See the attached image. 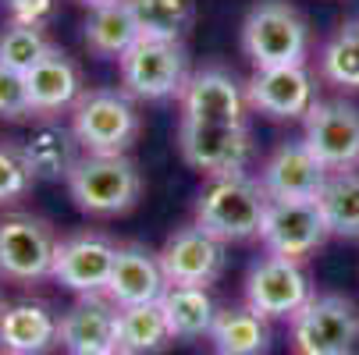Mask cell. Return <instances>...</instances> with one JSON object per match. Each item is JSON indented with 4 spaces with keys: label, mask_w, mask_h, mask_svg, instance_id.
Returning <instances> with one entry per match:
<instances>
[{
    "label": "cell",
    "mask_w": 359,
    "mask_h": 355,
    "mask_svg": "<svg viewBox=\"0 0 359 355\" xmlns=\"http://www.w3.org/2000/svg\"><path fill=\"white\" fill-rule=\"evenodd\" d=\"M271 195L264 192L260 178L242 174H221L210 178L207 188L196 199V224L217 235L221 242H249L260 238L264 214Z\"/></svg>",
    "instance_id": "cell-1"
},
{
    "label": "cell",
    "mask_w": 359,
    "mask_h": 355,
    "mask_svg": "<svg viewBox=\"0 0 359 355\" xmlns=\"http://www.w3.org/2000/svg\"><path fill=\"white\" fill-rule=\"evenodd\" d=\"M68 195L89 217H118L139 202L142 174L125 153H82L68 174Z\"/></svg>",
    "instance_id": "cell-2"
},
{
    "label": "cell",
    "mask_w": 359,
    "mask_h": 355,
    "mask_svg": "<svg viewBox=\"0 0 359 355\" xmlns=\"http://www.w3.org/2000/svg\"><path fill=\"white\" fill-rule=\"evenodd\" d=\"M242 50L256 68L302 64L310 54V25L288 0H260L242 22Z\"/></svg>",
    "instance_id": "cell-3"
},
{
    "label": "cell",
    "mask_w": 359,
    "mask_h": 355,
    "mask_svg": "<svg viewBox=\"0 0 359 355\" xmlns=\"http://www.w3.org/2000/svg\"><path fill=\"white\" fill-rule=\"evenodd\" d=\"M72 132L82 153H128L139 135V111L125 89H86L72 107Z\"/></svg>",
    "instance_id": "cell-4"
},
{
    "label": "cell",
    "mask_w": 359,
    "mask_h": 355,
    "mask_svg": "<svg viewBox=\"0 0 359 355\" xmlns=\"http://www.w3.org/2000/svg\"><path fill=\"white\" fill-rule=\"evenodd\" d=\"M57 235L50 221L25 214V210H8L0 214V281L8 284H39L54 270V252H57Z\"/></svg>",
    "instance_id": "cell-5"
},
{
    "label": "cell",
    "mask_w": 359,
    "mask_h": 355,
    "mask_svg": "<svg viewBox=\"0 0 359 355\" xmlns=\"http://www.w3.org/2000/svg\"><path fill=\"white\" fill-rule=\"evenodd\" d=\"M121 89L132 99H168L178 96L189 78V54L182 39H153L139 36L118 57Z\"/></svg>",
    "instance_id": "cell-6"
},
{
    "label": "cell",
    "mask_w": 359,
    "mask_h": 355,
    "mask_svg": "<svg viewBox=\"0 0 359 355\" xmlns=\"http://www.w3.org/2000/svg\"><path fill=\"white\" fill-rule=\"evenodd\" d=\"M359 337V306L345 295H313L292 316L295 355H348Z\"/></svg>",
    "instance_id": "cell-7"
},
{
    "label": "cell",
    "mask_w": 359,
    "mask_h": 355,
    "mask_svg": "<svg viewBox=\"0 0 359 355\" xmlns=\"http://www.w3.org/2000/svg\"><path fill=\"white\" fill-rule=\"evenodd\" d=\"M310 298L313 284L310 274L302 270V260L267 252L245 274V306H252L267 320H292Z\"/></svg>",
    "instance_id": "cell-8"
},
{
    "label": "cell",
    "mask_w": 359,
    "mask_h": 355,
    "mask_svg": "<svg viewBox=\"0 0 359 355\" xmlns=\"http://www.w3.org/2000/svg\"><path fill=\"white\" fill-rule=\"evenodd\" d=\"M178 149L182 160L207 178L242 174L252 160V135L245 125H203L182 118Z\"/></svg>",
    "instance_id": "cell-9"
},
{
    "label": "cell",
    "mask_w": 359,
    "mask_h": 355,
    "mask_svg": "<svg viewBox=\"0 0 359 355\" xmlns=\"http://www.w3.org/2000/svg\"><path fill=\"white\" fill-rule=\"evenodd\" d=\"M327 238H331V228L320 214L317 199H271L267 202L260 242L267 245V252H274V256L306 260V256H313Z\"/></svg>",
    "instance_id": "cell-10"
},
{
    "label": "cell",
    "mask_w": 359,
    "mask_h": 355,
    "mask_svg": "<svg viewBox=\"0 0 359 355\" xmlns=\"http://www.w3.org/2000/svg\"><path fill=\"white\" fill-rule=\"evenodd\" d=\"M168 284H189V288H210L228 263V242L199 228L196 221L178 228L164 249L157 252Z\"/></svg>",
    "instance_id": "cell-11"
},
{
    "label": "cell",
    "mask_w": 359,
    "mask_h": 355,
    "mask_svg": "<svg viewBox=\"0 0 359 355\" xmlns=\"http://www.w3.org/2000/svg\"><path fill=\"white\" fill-rule=\"evenodd\" d=\"M114 260H118V242H111L100 231H79L57 242L50 281H57L75 295H100L107 291Z\"/></svg>",
    "instance_id": "cell-12"
},
{
    "label": "cell",
    "mask_w": 359,
    "mask_h": 355,
    "mask_svg": "<svg viewBox=\"0 0 359 355\" xmlns=\"http://www.w3.org/2000/svg\"><path fill=\"white\" fill-rule=\"evenodd\" d=\"M302 142L317 153L327 171H355L359 167V111L345 99H317L313 111L302 118Z\"/></svg>",
    "instance_id": "cell-13"
},
{
    "label": "cell",
    "mask_w": 359,
    "mask_h": 355,
    "mask_svg": "<svg viewBox=\"0 0 359 355\" xmlns=\"http://www.w3.org/2000/svg\"><path fill=\"white\" fill-rule=\"evenodd\" d=\"M245 99L252 111H260L278 121L306 118L317 104V82L306 71V64H278V68H256L245 82Z\"/></svg>",
    "instance_id": "cell-14"
},
{
    "label": "cell",
    "mask_w": 359,
    "mask_h": 355,
    "mask_svg": "<svg viewBox=\"0 0 359 355\" xmlns=\"http://www.w3.org/2000/svg\"><path fill=\"white\" fill-rule=\"evenodd\" d=\"M182 118L203 125H245V85L224 68H199L185 78L182 92Z\"/></svg>",
    "instance_id": "cell-15"
},
{
    "label": "cell",
    "mask_w": 359,
    "mask_h": 355,
    "mask_svg": "<svg viewBox=\"0 0 359 355\" xmlns=\"http://www.w3.org/2000/svg\"><path fill=\"white\" fill-rule=\"evenodd\" d=\"M61 344V316L39 298L4 302L0 309V355H50Z\"/></svg>",
    "instance_id": "cell-16"
},
{
    "label": "cell",
    "mask_w": 359,
    "mask_h": 355,
    "mask_svg": "<svg viewBox=\"0 0 359 355\" xmlns=\"http://www.w3.org/2000/svg\"><path fill=\"white\" fill-rule=\"evenodd\" d=\"M61 348L68 355H104L118 348V306L100 295H79L61 313Z\"/></svg>",
    "instance_id": "cell-17"
},
{
    "label": "cell",
    "mask_w": 359,
    "mask_h": 355,
    "mask_svg": "<svg viewBox=\"0 0 359 355\" xmlns=\"http://www.w3.org/2000/svg\"><path fill=\"white\" fill-rule=\"evenodd\" d=\"M327 174L331 171L317 160V153L299 139V142H281L267 157L260 185L271 199H317Z\"/></svg>",
    "instance_id": "cell-18"
},
{
    "label": "cell",
    "mask_w": 359,
    "mask_h": 355,
    "mask_svg": "<svg viewBox=\"0 0 359 355\" xmlns=\"http://www.w3.org/2000/svg\"><path fill=\"white\" fill-rule=\"evenodd\" d=\"M168 291V277L161 267V256L142 242L118 245V260L107 281V298L114 306H142V302H161Z\"/></svg>",
    "instance_id": "cell-19"
},
{
    "label": "cell",
    "mask_w": 359,
    "mask_h": 355,
    "mask_svg": "<svg viewBox=\"0 0 359 355\" xmlns=\"http://www.w3.org/2000/svg\"><path fill=\"white\" fill-rule=\"evenodd\" d=\"M29 82V99L36 118H57L61 111H72L79 104L82 89V71L65 50L50 46L46 54L25 71Z\"/></svg>",
    "instance_id": "cell-20"
},
{
    "label": "cell",
    "mask_w": 359,
    "mask_h": 355,
    "mask_svg": "<svg viewBox=\"0 0 359 355\" xmlns=\"http://www.w3.org/2000/svg\"><path fill=\"white\" fill-rule=\"evenodd\" d=\"M25 160L36 174V181H68L72 167L82 157V146L72 132V125H61L54 118H43L39 125H32V132L22 139Z\"/></svg>",
    "instance_id": "cell-21"
},
{
    "label": "cell",
    "mask_w": 359,
    "mask_h": 355,
    "mask_svg": "<svg viewBox=\"0 0 359 355\" xmlns=\"http://www.w3.org/2000/svg\"><path fill=\"white\" fill-rule=\"evenodd\" d=\"M210 341L217 355H267L271 348V320L252 306H224L210 327Z\"/></svg>",
    "instance_id": "cell-22"
},
{
    "label": "cell",
    "mask_w": 359,
    "mask_h": 355,
    "mask_svg": "<svg viewBox=\"0 0 359 355\" xmlns=\"http://www.w3.org/2000/svg\"><path fill=\"white\" fill-rule=\"evenodd\" d=\"M175 341L161 302L118 306V348L128 355H161Z\"/></svg>",
    "instance_id": "cell-23"
},
{
    "label": "cell",
    "mask_w": 359,
    "mask_h": 355,
    "mask_svg": "<svg viewBox=\"0 0 359 355\" xmlns=\"http://www.w3.org/2000/svg\"><path fill=\"white\" fill-rule=\"evenodd\" d=\"M164 316L171 323L175 341H196L207 334L217 320V302L210 295V288H189V284H168V291L161 295Z\"/></svg>",
    "instance_id": "cell-24"
},
{
    "label": "cell",
    "mask_w": 359,
    "mask_h": 355,
    "mask_svg": "<svg viewBox=\"0 0 359 355\" xmlns=\"http://www.w3.org/2000/svg\"><path fill=\"white\" fill-rule=\"evenodd\" d=\"M82 39H86V50L93 57L118 61L125 50L139 39V25H135V18H132L125 0H111V4L89 8Z\"/></svg>",
    "instance_id": "cell-25"
},
{
    "label": "cell",
    "mask_w": 359,
    "mask_h": 355,
    "mask_svg": "<svg viewBox=\"0 0 359 355\" xmlns=\"http://www.w3.org/2000/svg\"><path fill=\"white\" fill-rule=\"evenodd\" d=\"M317 202L331 235L359 242V171H331Z\"/></svg>",
    "instance_id": "cell-26"
},
{
    "label": "cell",
    "mask_w": 359,
    "mask_h": 355,
    "mask_svg": "<svg viewBox=\"0 0 359 355\" xmlns=\"http://www.w3.org/2000/svg\"><path fill=\"white\" fill-rule=\"evenodd\" d=\"M139 36L153 39H182L196 22V0H125Z\"/></svg>",
    "instance_id": "cell-27"
},
{
    "label": "cell",
    "mask_w": 359,
    "mask_h": 355,
    "mask_svg": "<svg viewBox=\"0 0 359 355\" xmlns=\"http://www.w3.org/2000/svg\"><path fill=\"white\" fill-rule=\"evenodd\" d=\"M320 75L345 92H359V18L341 22L338 32L324 43Z\"/></svg>",
    "instance_id": "cell-28"
},
{
    "label": "cell",
    "mask_w": 359,
    "mask_h": 355,
    "mask_svg": "<svg viewBox=\"0 0 359 355\" xmlns=\"http://www.w3.org/2000/svg\"><path fill=\"white\" fill-rule=\"evenodd\" d=\"M50 46H54V43L46 39L43 29L8 22L4 29H0V64H4V68H15V71L25 75Z\"/></svg>",
    "instance_id": "cell-29"
},
{
    "label": "cell",
    "mask_w": 359,
    "mask_h": 355,
    "mask_svg": "<svg viewBox=\"0 0 359 355\" xmlns=\"http://www.w3.org/2000/svg\"><path fill=\"white\" fill-rule=\"evenodd\" d=\"M36 185V174L25 160L22 139H4L0 135V207L18 202L29 188Z\"/></svg>",
    "instance_id": "cell-30"
},
{
    "label": "cell",
    "mask_w": 359,
    "mask_h": 355,
    "mask_svg": "<svg viewBox=\"0 0 359 355\" xmlns=\"http://www.w3.org/2000/svg\"><path fill=\"white\" fill-rule=\"evenodd\" d=\"M32 99H29V82L22 71L0 64V121H29Z\"/></svg>",
    "instance_id": "cell-31"
},
{
    "label": "cell",
    "mask_w": 359,
    "mask_h": 355,
    "mask_svg": "<svg viewBox=\"0 0 359 355\" xmlns=\"http://www.w3.org/2000/svg\"><path fill=\"white\" fill-rule=\"evenodd\" d=\"M57 0H8V22L18 25H32V29H46L54 22Z\"/></svg>",
    "instance_id": "cell-32"
},
{
    "label": "cell",
    "mask_w": 359,
    "mask_h": 355,
    "mask_svg": "<svg viewBox=\"0 0 359 355\" xmlns=\"http://www.w3.org/2000/svg\"><path fill=\"white\" fill-rule=\"evenodd\" d=\"M86 8H100V4H111V0H82Z\"/></svg>",
    "instance_id": "cell-33"
},
{
    "label": "cell",
    "mask_w": 359,
    "mask_h": 355,
    "mask_svg": "<svg viewBox=\"0 0 359 355\" xmlns=\"http://www.w3.org/2000/svg\"><path fill=\"white\" fill-rule=\"evenodd\" d=\"M4 302H8V295H4V281H0V309H4Z\"/></svg>",
    "instance_id": "cell-34"
},
{
    "label": "cell",
    "mask_w": 359,
    "mask_h": 355,
    "mask_svg": "<svg viewBox=\"0 0 359 355\" xmlns=\"http://www.w3.org/2000/svg\"><path fill=\"white\" fill-rule=\"evenodd\" d=\"M104 355H128V351H121V348H111V351H104Z\"/></svg>",
    "instance_id": "cell-35"
},
{
    "label": "cell",
    "mask_w": 359,
    "mask_h": 355,
    "mask_svg": "<svg viewBox=\"0 0 359 355\" xmlns=\"http://www.w3.org/2000/svg\"><path fill=\"white\" fill-rule=\"evenodd\" d=\"M210 355H217V351H210Z\"/></svg>",
    "instance_id": "cell-36"
}]
</instances>
